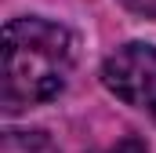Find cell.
Segmentation results:
<instances>
[{
	"label": "cell",
	"mask_w": 156,
	"mask_h": 153,
	"mask_svg": "<svg viewBox=\"0 0 156 153\" xmlns=\"http://www.w3.org/2000/svg\"><path fill=\"white\" fill-rule=\"evenodd\" d=\"M76 62L73 33L47 18H11L4 26V113L51 102Z\"/></svg>",
	"instance_id": "6da1fadb"
},
{
	"label": "cell",
	"mask_w": 156,
	"mask_h": 153,
	"mask_svg": "<svg viewBox=\"0 0 156 153\" xmlns=\"http://www.w3.org/2000/svg\"><path fill=\"white\" fill-rule=\"evenodd\" d=\"M102 84L127 106L156 113V47L142 40L116 47L102 66Z\"/></svg>",
	"instance_id": "7a4b0ae2"
},
{
	"label": "cell",
	"mask_w": 156,
	"mask_h": 153,
	"mask_svg": "<svg viewBox=\"0 0 156 153\" xmlns=\"http://www.w3.org/2000/svg\"><path fill=\"white\" fill-rule=\"evenodd\" d=\"M0 153H58L44 131H4Z\"/></svg>",
	"instance_id": "3957f363"
},
{
	"label": "cell",
	"mask_w": 156,
	"mask_h": 153,
	"mask_svg": "<svg viewBox=\"0 0 156 153\" xmlns=\"http://www.w3.org/2000/svg\"><path fill=\"white\" fill-rule=\"evenodd\" d=\"M127 11L134 15H145V18H156V0H120Z\"/></svg>",
	"instance_id": "277c9868"
},
{
	"label": "cell",
	"mask_w": 156,
	"mask_h": 153,
	"mask_svg": "<svg viewBox=\"0 0 156 153\" xmlns=\"http://www.w3.org/2000/svg\"><path fill=\"white\" fill-rule=\"evenodd\" d=\"M109 153H149V150H145L138 139H123V142H116V146H113Z\"/></svg>",
	"instance_id": "5b68a950"
}]
</instances>
